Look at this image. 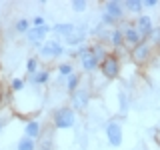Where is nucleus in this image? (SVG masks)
<instances>
[{
	"instance_id": "nucleus-1",
	"label": "nucleus",
	"mask_w": 160,
	"mask_h": 150,
	"mask_svg": "<svg viewBox=\"0 0 160 150\" xmlns=\"http://www.w3.org/2000/svg\"><path fill=\"white\" fill-rule=\"evenodd\" d=\"M52 128L54 130H70L76 126V120H78V114L74 112L72 108L68 106V104H64V106H58L54 108L52 112Z\"/></svg>"
},
{
	"instance_id": "nucleus-2",
	"label": "nucleus",
	"mask_w": 160,
	"mask_h": 150,
	"mask_svg": "<svg viewBox=\"0 0 160 150\" xmlns=\"http://www.w3.org/2000/svg\"><path fill=\"white\" fill-rule=\"evenodd\" d=\"M64 54H66V46H64L62 40H58V38H48L46 42L40 46V50H38V58L46 60V62L60 60Z\"/></svg>"
},
{
	"instance_id": "nucleus-3",
	"label": "nucleus",
	"mask_w": 160,
	"mask_h": 150,
	"mask_svg": "<svg viewBox=\"0 0 160 150\" xmlns=\"http://www.w3.org/2000/svg\"><path fill=\"white\" fill-rule=\"evenodd\" d=\"M154 48L148 40H142L140 44H136L132 50H130V60H132L136 66H148L154 60Z\"/></svg>"
},
{
	"instance_id": "nucleus-4",
	"label": "nucleus",
	"mask_w": 160,
	"mask_h": 150,
	"mask_svg": "<svg viewBox=\"0 0 160 150\" xmlns=\"http://www.w3.org/2000/svg\"><path fill=\"white\" fill-rule=\"evenodd\" d=\"M98 70L104 76V80H116V78H120V72H122V58L116 56L114 52H110L108 56L100 62Z\"/></svg>"
},
{
	"instance_id": "nucleus-5",
	"label": "nucleus",
	"mask_w": 160,
	"mask_h": 150,
	"mask_svg": "<svg viewBox=\"0 0 160 150\" xmlns=\"http://www.w3.org/2000/svg\"><path fill=\"white\" fill-rule=\"evenodd\" d=\"M104 134H106V142L108 146L118 148L122 146V140H124V128L122 122L118 118H110L106 124H104Z\"/></svg>"
},
{
	"instance_id": "nucleus-6",
	"label": "nucleus",
	"mask_w": 160,
	"mask_h": 150,
	"mask_svg": "<svg viewBox=\"0 0 160 150\" xmlns=\"http://www.w3.org/2000/svg\"><path fill=\"white\" fill-rule=\"evenodd\" d=\"M90 100H92V90H90V86H80L74 94H70V104L68 106L74 110V112H84L88 106H90Z\"/></svg>"
},
{
	"instance_id": "nucleus-7",
	"label": "nucleus",
	"mask_w": 160,
	"mask_h": 150,
	"mask_svg": "<svg viewBox=\"0 0 160 150\" xmlns=\"http://www.w3.org/2000/svg\"><path fill=\"white\" fill-rule=\"evenodd\" d=\"M50 32H52V26H50V24H44V26H32L28 30V34H26V42L32 48L40 50V46L48 40Z\"/></svg>"
},
{
	"instance_id": "nucleus-8",
	"label": "nucleus",
	"mask_w": 160,
	"mask_h": 150,
	"mask_svg": "<svg viewBox=\"0 0 160 150\" xmlns=\"http://www.w3.org/2000/svg\"><path fill=\"white\" fill-rule=\"evenodd\" d=\"M120 30H122V36H124V46L126 50H132L136 44L142 42V38H140L138 30L134 28V20H124V22L118 24Z\"/></svg>"
},
{
	"instance_id": "nucleus-9",
	"label": "nucleus",
	"mask_w": 160,
	"mask_h": 150,
	"mask_svg": "<svg viewBox=\"0 0 160 150\" xmlns=\"http://www.w3.org/2000/svg\"><path fill=\"white\" fill-rule=\"evenodd\" d=\"M88 32H90L88 24H76V30L64 40V46L66 48H78V46H82V44H86Z\"/></svg>"
},
{
	"instance_id": "nucleus-10",
	"label": "nucleus",
	"mask_w": 160,
	"mask_h": 150,
	"mask_svg": "<svg viewBox=\"0 0 160 150\" xmlns=\"http://www.w3.org/2000/svg\"><path fill=\"white\" fill-rule=\"evenodd\" d=\"M154 26H156V24L152 22V16H150V14H140V16L134 18V28L138 30V34H140V38H142V40H148L150 38Z\"/></svg>"
},
{
	"instance_id": "nucleus-11",
	"label": "nucleus",
	"mask_w": 160,
	"mask_h": 150,
	"mask_svg": "<svg viewBox=\"0 0 160 150\" xmlns=\"http://www.w3.org/2000/svg\"><path fill=\"white\" fill-rule=\"evenodd\" d=\"M102 10L108 14V16H112L116 22H124V18H126V12H124V4L120 2V0H106V2L102 4Z\"/></svg>"
},
{
	"instance_id": "nucleus-12",
	"label": "nucleus",
	"mask_w": 160,
	"mask_h": 150,
	"mask_svg": "<svg viewBox=\"0 0 160 150\" xmlns=\"http://www.w3.org/2000/svg\"><path fill=\"white\" fill-rule=\"evenodd\" d=\"M42 134H44L42 122H40L38 118H28L26 124H24V136H28V138H32V140L38 142V140L42 138Z\"/></svg>"
},
{
	"instance_id": "nucleus-13",
	"label": "nucleus",
	"mask_w": 160,
	"mask_h": 150,
	"mask_svg": "<svg viewBox=\"0 0 160 150\" xmlns=\"http://www.w3.org/2000/svg\"><path fill=\"white\" fill-rule=\"evenodd\" d=\"M50 80H52V72L50 68H40L34 76H28V82L32 88H42V86H48Z\"/></svg>"
},
{
	"instance_id": "nucleus-14",
	"label": "nucleus",
	"mask_w": 160,
	"mask_h": 150,
	"mask_svg": "<svg viewBox=\"0 0 160 150\" xmlns=\"http://www.w3.org/2000/svg\"><path fill=\"white\" fill-rule=\"evenodd\" d=\"M74 30H76V24L74 22H56V24H52V34L58 40H66Z\"/></svg>"
},
{
	"instance_id": "nucleus-15",
	"label": "nucleus",
	"mask_w": 160,
	"mask_h": 150,
	"mask_svg": "<svg viewBox=\"0 0 160 150\" xmlns=\"http://www.w3.org/2000/svg\"><path fill=\"white\" fill-rule=\"evenodd\" d=\"M80 60V70H82L84 74H92V72H96L98 66H100V62L96 60V56H94L92 52H88V54H84L82 58H78Z\"/></svg>"
},
{
	"instance_id": "nucleus-16",
	"label": "nucleus",
	"mask_w": 160,
	"mask_h": 150,
	"mask_svg": "<svg viewBox=\"0 0 160 150\" xmlns=\"http://www.w3.org/2000/svg\"><path fill=\"white\" fill-rule=\"evenodd\" d=\"M124 12H126V16H140V14H144V6H142V0H124Z\"/></svg>"
},
{
	"instance_id": "nucleus-17",
	"label": "nucleus",
	"mask_w": 160,
	"mask_h": 150,
	"mask_svg": "<svg viewBox=\"0 0 160 150\" xmlns=\"http://www.w3.org/2000/svg\"><path fill=\"white\" fill-rule=\"evenodd\" d=\"M80 86H82V74L80 72H72L66 80H64V90H66L68 94H74Z\"/></svg>"
},
{
	"instance_id": "nucleus-18",
	"label": "nucleus",
	"mask_w": 160,
	"mask_h": 150,
	"mask_svg": "<svg viewBox=\"0 0 160 150\" xmlns=\"http://www.w3.org/2000/svg\"><path fill=\"white\" fill-rule=\"evenodd\" d=\"M56 72H58V82L64 84V80H66L72 72H76V70H74V64L70 62V60H64V62L56 64Z\"/></svg>"
},
{
	"instance_id": "nucleus-19",
	"label": "nucleus",
	"mask_w": 160,
	"mask_h": 150,
	"mask_svg": "<svg viewBox=\"0 0 160 150\" xmlns=\"http://www.w3.org/2000/svg\"><path fill=\"white\" fill-rule=\"evenodd\" d=\"M90 52L96 56L98 62H102V60L110 54V48H108L104 42H96V40H94V42H90Z\"/></svg>"
},
{
	"instance_id": "nucleus-20",
	"label": "nucleus",
	"mask_w": 160,
	"mask_h": 150,
	"mask_svg": "<svg viewBox=\"0 0 160 150\" xmlns=\"http://www.w3.org/2000/svg\"><path fill=\"white\" fill-rule=\"evenodd\" d=\"M24 88H26V80H24L22 76H12V78H10L8 90L12 92V96H14V94H20Z\"/></svg>"
},
{
	"instance_id": "nucleus-21",
	"label": "nucleus",
	"mask_w": 160,
	"mask_h": 150,
	"mask_svg": "<svg viewBox=\"0 0 160 150\" xmlns=\"http://www.w3.org/2000/svg\"><path fill=\"white\" fill-rule=\"evenodd\" d=\"M116 96H118V102H120V114H126L128 108H130V96H128V92L124 88H120L118 92H116Z\"/></svg>"
},
{
	"instance_id": "nucleus-22",
	"label": "nucleus",
	"mask_w": 160,
	"mask_h": 150,
	"mask_svg": "<svg viewBox=\"0 0 160 150\" xmlns=\"http://www.w3.org/2000/svg\"><path fill=\"white\" fill-rule=\"evenodd\" d=\"M16 150H38V142L28 136H22L16 142Z\"/></svg>"
},
{
	"instance_id": "nucleus-23",
	"label": "nucleus",
	"mask_w": 160,
	"mask_h": 150,
	"mask_svg": "<svg viewBox=\"0 0 160 150\" xmlns=\"http://www.w3.org/2000/svg\"><path fill=\"white\" fill-rule=\"evenodd\" d=\"M30 28H32V24H30L28 18H18L16 22H14V32H16V34H22V36H26Z\"/></svg>"
},
{
	"instance_id": "nucleus-24",
	"label": "nucleus",
	"mask_w": 160,
	"mask_h": 150,
	"mask_svg": "<svg viewBox=\"0 0 160 150\" xmlns=\"http://www.w3.org/2000/svg\"><path fill=\"white\" fill-rule=\"evenodd\" d=\"M38 70H40V58L38 56L26 58V74H28V76H34Z\"/></svg>"
},
{
	"instance_id": "nucleus-25",
	"label": "nucleus",
	"mask_w": 160,
	"mask_h": 150,
	"mask_svg": "<svg viewBox=\"0 0 160 150\" xmlns=\"http://www.w3.org/2000/svg\"><path fill=\"white\" fill-rule=\"evenodd\" d=\"M148 42L152 44L154 48H160V24H156L152 30V34H150V38H148Z\"/></svg>"
},
{
	"instance_id": "nucleus-26",
	"label": "nucleus",
	"mask_w": 160,
	"mask_h": 150,
	"mask_svg": "<svg viewBox=\"0 0 160 150\" xmlns=\"http://www.w3.org/2000/svg\"><path fill=\"white\" fill-rule=\"evenodd\" d=\"M42 136H44V134H42ZM38 150H54L52 136H44L42 140H38Z\"/></svg>"
},
{
	"instance_id": "nucleus-27",
	"label": "nucleus",
	"mask_w": 160,
	"mask_h": 150,
	"mask_svg": "<svg viewBox=\"0 0 160 150\" xmlns=\"http://www.w3.org/2000/svg\"><path fill=\"white\" fill-rule=\"evenodd\" d=\"M70 8L74 10V12H78V14H82L84 10L88 8V2L86 0H72V2H70Z\"/></svg>"
},
{
	"instance_id": "nucleus-28",
	"label": "nucleus",
	"mask_w": 160,
	"mask_h": 150,
	"mask_svg": "<svg viewBox=\"0 0 160 150\" xmlns=\"http://www.w3.org/2000/svg\"><path fill=\"white\" fill-rule=\"evenodd\" d=\"M30 24L32 26H44V24H48L46 20H44L42 14H36V16H32V20H30Z\"/></svg>"
},
{
	"instance_id": "nucleus-29",
	"label": "nucleus",
	"mask_w": 160,
	"mask_h": 150,
	"mask_svg": "<svg viewBox=\"0 0 160 150\" xmlns=\"http://www.w3.org/2000/svg\"><path fill=\"white\" fill-rule=\"evenodd\" d=\"M142 6H144V8H158L160 2H158V0H144Z\"/></svg>"
},
{
	"instance_id": "nucleus-30",
	"label": "nucleus",
	"mask_w": 160,
	"mask_h": 150,
	"mask_svg": "<svg viewBox=\"0 0 160 150\" xmlns=\"http://www.w3.org/2000/svg\"><path fill=\"white\" fill-rule=\"evenodd\" d=\"M4 126H6V118H4V116H0V132L4 130Z\"/></svg>"
}]
</instances>
